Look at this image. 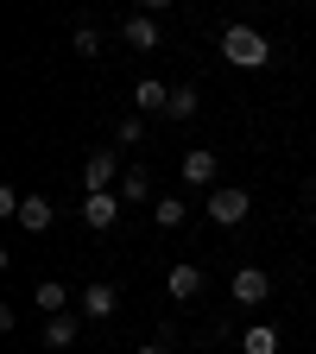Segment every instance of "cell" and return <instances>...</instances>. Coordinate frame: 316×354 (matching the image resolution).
<instances>
[{"instance_id": "1", "label": "cell", "mask_w": 316, "mask_h": 354, "mask_svg": "<svg viewBox=\"0 0 316 354\" xmlns=\"http://www.w3.org/2000/svg\"><path fill=\"white\" fill-rule=\"evenodd\" d=\"M221 57H228L234 70H266L272 64V44H266V32H253V26H228L221 32Z\"/></svg>"}, {"instance_id": "2", "label": "cell", "mask_w": 316, "mask_h": 354, "mask_svg": "<svg viewBox=\"0 0 316 354\" xmlns=\"http://www.w3.org/2000/svg\"><path fill=\"white\" fill-rule=\"evenodd\" d=\"M203 209H209V221H215V228H241V221L253 215V196H247L241 184H215Z\"/></svg>"}, {"instance_id": "3", "label": "cell", "mask_w": 316, "mask_h": 354, "mask_svg": "<svg viewBox=\"0 0 316 354\" xmlns=\"http://www.w3.org/2000/svg\"><path fill=\"white\" fill-rule=\"evenodd\" d=\"M76 215H82V228H89V234H108L114 221H120V190H82Z\"/></svg>"}, {"instance_id": "4", "label": "cell", "mask_w": 316, "mask_h": 354, "mask_svg": "<svg viewBox=\"0 0 316 354\" xmlns=\"http://www.w3.org/2000/svg\"><path fill=\"white\" fill-rule=\"evenodd\" d=\"M120 152H89V165H82V190H120Z\"/></svg>"}, {"instance_id": "5", "label": "cell", "mask_w": 316, "mask_h": 354, "mask_svg": "<svg viewBox=\"0 0 316 354\" xmlns=\"http://www.w3.org/2000/svg\"><path fill=\"white\" fill-rule=\"evenodd\" d=\"M184 184L190 190H215V177H221V152H184Z\"/></svg>"}, {"instance_id": "6", "label": "cell", "mask_w": 316, "mask_h": 354, "mask_svg": "<svg viewBox=\"0 0 316 354\" xmlns=\"http://www.w3.org/2000/svg\"><path fill=\"white\" fill-rule=\"evenodd\" d=\"M76 310H82V317H89V323H102V317H114V310H120V291L95 279V285H82V297H76Z\"/></svg>"}, {"instance_id": "7", "label": "cell", "mask_w": 316, "mask_h": 354, "mask_svg": "<svg viewBox=\"0 0 316 354\" xmlns=\"http://www.w3.org/2000/svg\"><path fill=\"white\" fill-rule=\"evenodd\" d=\"M228 291H234V304H266V297H272V279H266L259 266H241Z\"/></svg>"}, {"instance_id": "8", "label": "cell", "mask_w": 316, "mask_h": 354, "mask_svg": "<svg viewBox=\"0 0 316 354\" xmlns=\"http://www.w3.org/2000/svg\"><path fill=\"white\" fill-rule=\"evenodd\" d=\"M165 291H171L177 304H196V297H203V266H190V259H184V266H171Z\"/></svg>"}, {"instance_id": "9", "label": "cell", "mask_w": 316, "mask_h": 354, "mask_svg": "<svg viewBox=\"0 0 316 354\" xmlns=\"http://www.w3.org/2000/svg\"><path fill=\"white\" fill-rule=\"evenodd\" d=\"M120 38L133 44V51H158V19H152V13H127Z\"/></svg>"}, {"instance_id": "10", "label": "cell", "mask_w": 316, "mask_h": 354, "mask_svg": "<svg viewBox=\"0 0 316 354\" xmlns=\"http://www.w3.org/2000/svg\"><path fill=\"white\" fill-rule=\"evenodd\" d=\"M51 221H57V203H51V196H26V203H19V228H26V234H44Z\"/></svg>"}, {"instance_id": "11", "label": "cell", "mask_w": 316, "mask_h": 354, "mask_svg": "<svg viewBox=\"0 0 316 354\" xmlns=\"http://www.w3.org/2000/svg\"><path fill=\"white\" fill-rule=\"evenodd\" d=\"M76 335H82V323L70 317V310H64V317H51V323H44V348H51V354L76 348Z\"/></svg>"}, {"instance_id": "12", "label": "cell", "mask_w": 316, "mask_h": 354, "mask_svg": "<svg viewBox=\"0 0 316 354\" xmlns=\"http://www.w3.org/2000/svg\"><path fill=\"white\" fill-rule=\"evenodd\" d=\"M133 102H140V114H165L171 108V88L158 76H140V88H133Z\"/></svg>"}, {"instance_id": "13", "label": "cell", "mask_w": 316, "mask_h": 354, "mask_svg": "<svg viewBox=\"0 0 316 354\" xmlns=\"http://www.w3.org/2000/svg\"><path fill=\"white\" fill-rule=\"evenodd\" d=\"M279 342H285V335H279L272 323H253V329L241 335V354H279Z\"/></svg>"}, {"instance_id": "14", "label": "cell", "mask_w": 316, "mask_h": 354, "mask_svg": "<svg viewBox=\"0 0 316 354\" xmlns=\"http://www.w3.org/2000/svg\"><path fill=\"white\" fill-rule=\"evenodd\" d=\"M120 203H158V196H152V177H146V165H133V171L120 177Z\"/></svg>"}, {"instance_id": "15", "label": "cell", "mask_w": 316, "mask_h": 354, "mask_svg": "<svg viewBox=\"0 0 316 354\" xmlns=\"http://www.w3.org/2000/svg\"><path fill=\"white\" fill-rule=\"evenodd\" d=\"M196 108H203V95H196V82H184V88H171V120H196Z\"/></svg>"}, {"instance_id": "16", "label": "cell", "mask_w": 316, "mask_h": 354, "mask_svg": "<svg viewBox=\"0 0 316 354\" xmlns=\"http://www.w3.org/2000/svg\"><path fill=\"white\" fill-rule=\"evenodd\" d=\"M38 310H44V317H64V304H70V291L57 285V279H38V297H32Z\"/></svg>"}, {"instance_id": "17", "label": "cell", "mask_w": 316, "mask_h": 354, "mask_svg": "<svg viewBox=\"0 0 316 354\" xmlns=\"http://www.w3.org/2000/svg\"><path fill=\"white\" fill-rule=\"evenodd\" d=\"M152 215H158V228H184L190 203H184V196H158V203H152Z\"/></svg>"}, {"instance_id": "18", "label": "cell", "mask_w": 316, "mask_h": 354, "mask_svg": "<svg viewBox=\"0 0 316 354\" xmlns=\"http://www.w3.org/2000/svg\"><path fill=\"white\" fill-rule=\"evenodd\" d=\"M70 51H76V57H102V32H95V26H76V32H70Z\"/></svg>"}, {"instance_id": "19", "label": "cell", "mask_w": 316, "mask_h": 354, "mask_svg": "<svg viewBox=\"0 0 316 354\" xmlns=\"http://www.w3.org/2000/svg\"><path fill=\"white\" fill-rule=\"evenodd\" d=\"M140 140H146V120H140V114H127V120L114 127V146H140Z\"/></svg>"}, {"instance_id": "20", "label": "cell", "mask_w": 316, "mask_h": 354, "mask_svg": "<svg viewBox=\"0 0 316 354\" xmlns=\"http://www.w3.org/2000/svg\"><path fill=\"white\" fill-rule=\"evenodd\" d=\"M19 203H26V196H19L13 184H0V215H13V221H19Z\"/></svg>"}, {"instance_id": "21", "label": "cell", "mask_w": 316, "mask_h": 354, "mask_svg": "<svg viewBox=\"0 0 316 354\" xmlns=\"http://www.w3.org/2000/svg\"><path fill=\"white\" fill-rule=\"evenodd\" d=\"M165 7H177V0H140V13H165Z\"/></svg>"}, {"instance_id": "22", "label": "cell", "mask_w": 316, "mask_h": 354, "mask_svg": "<svg viewBox=\"0 0 316 354\" xmlns=\"http://www.w3.org/2000/svg\"><path fill=\"white\" fill-rule=\"evenodd\" d=\"M140 354H165V348H158V342H152V348H140Z\"/></svg>"}, {"instance_id": "23", "label": "cell", "mask_w": 316, "mask_h": 354, "mask_svg": "<svg viewBox=\"0 0 316 354\" xmlns=\"http://www.w3.org/2000/svg\"><path fill=\"white\" fill-rule=\"evenodd\" d=\"M310 203H316V177H310Z\"/></svg>"}]
</instances>
